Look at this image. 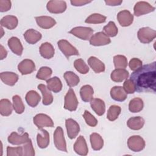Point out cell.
<instances>
[{
  "label": "cell",
  "instance_id": "obj_22",
  "mask_svg": "<svg viewBox=\"0 0 156 156\" xmlns=\"http://www.w3.org/2000/svg\"><path fill=\"white\" fill-rule=\"evenodd\" d=\"M39 50L40 55L46 59L51 58L54 55V48L53 46L48 42L42 43L40 46Z\"/></svg>",
  "mask_w": 156,
  "mask_h": 156
},
{
  "label": "cell",
  "instance_id": "obj_46",
  "mask_svg": "<svg viewBox=\"0 0 156 156\" xmlns=\"http://www.w3.org/2000/svg\"><path fill=\"white\" fill-rule=\"evenodd\" d=\"M7 156H22L23 155V147H7Z\"/></svg>",
  "mask_w": 156,
  "mask_h": 156
},
{
  "label": "cell",
  "instance_id": "obj_33",
  "mask_svg": "<svg viewBox=\"0 0 156 156\" xmlns=\"http://www.w3.org/2000/svg\"><path fill=\"white\" fill-rule=\"evenodd\" d=\"M94 93L93 88L89 85H85L81 87L80 90V95L83 101L87 102H90L93 99Z\"/></svg>",
  "mask_w": 156,
  "mask_h": 156
},
{
  "label": "cell",
  "instance_id": "obj_30",
  "mask_svg": "<svg viewBox=\"0 0 156 156\" xmlns=\"http://www.w3.org/2000/svg\"><path fill=\"white\" fill-rule=\"evenodd\" d=\"M25 99L26 102L29 106L32 107H35L40 101L41 97L37 91L34 90H30L27 93Z\"/></svg>",
  "mask_w": 156,
  "mask_h": 156
},
{
  "label": "cell",
  "instance_id": "obj_45",
  "mask_svg": "<svg viewBox=\"0 0 156 156\" xmlns=\"http://www.w3.org/2000/svg\"><path fill=\"white\" fill-rule=\"evenodd\" d=\"M23 155L24 156H34L35 155V150L34 149L32 141L30 139L23 146Z\"/></svg>",
  "mask_w": 156,
  "mask_h": 156
},
{
  "label": "cell",
  "instance_id": "obj_35",
  "mask_svg": "<svg viewBox=\"0 0 156 156\" xmlns=\"http://www.w3.org/2000/svg\"><path fill=\"white\" fill-rule=\"evenodd\" d=\"M143 101L140 98H135L132 99L129 104V110L132 113L140 112L143 110Z\"/></svg>",
  "mask_w": 156,
  "mask_h": 156
},
{
  "label": "cell",
  "instance_id": "obj_12",
  "mask_svg": "<svg viewBox=\"0 0 156 156\" xmlns=\"http://www.w3.org/2000/svg\"><path fill=\"white\" fill-rule=\"evenodd\" d=\"M65 126L67 130V135L70 139L75 138L80 132V127L78 123L71 118L66 119Z\"/></svg>",
  "mask_w": 156,
  "mask_h": 156
},
{
  "label": "cell",
  "instance_id": "obj_23",
  "mask_svg": "<svg viewBox=\"0 0 156 156\" xmlns=\"http://www.w3.org/2000/svg\"><path fill=\"white\" fill-rule=\"evenodd\" d=\"M88 64L96 73H99L105 71L104 63L96 57H90L88 59Z\"/></svg>",
  "mask_w": 156,
  "mask_h": 156
},
{
  "label": "cell",
  "instance_id": "obj_50",
  "mask_svg": "<svg viewBox=\"0 0 156 156\" xmlns=\"http://www.w3.org/2000/svg\"><path fill=\"white\" fill-rule=\"evenodd\" d=\"M91 1H85V0H71L70 1L71 4L74 6H82L87 4L90 3Z\"/></svg>",
  "mask_w": 156,
  "mask_h": 156
},
{
  "label": "cell",
  "instance_id": "obj_51",
  "mask_svg": "<svg viewBox=\"0 0 156 156\" xmlns=\"http://www.w3.org/2000/svg\"><path fill=\"white\" fill-rule=\"evenodd\" d=\"M105 2L107 5H110V6H116V5H120L122 2V1H118V0H107L105 1Z\"/></svg>",
  "mask_w": 156,
  "mask_h": 156
},
{
  "label": "cell",
  "instance_id": "obj_52",
  "mask_svg": "<svg viewBox=\"0 0 156 156\" xmlns=\"http://www.w3.org/2000/svg\"><path fill=\"white\" fill-rule=\"evenodd\" d=\"M7 55V52L5 49V48L3 47L2 45L0 46V58L1 60H3L4 58L6 57Z\"/></svg>",
  "mask_w": 156,
  "mask_h": 156
},
{
  "label": "cell",
  "instance_id": "obj_10",
  "mask_svg": "<svg viewBox=\"0 0 156 156\" xmlns=\"http://www.w3.org/2000/svg\"><path fill=\"white\" fill-rule=\"evenodd\" d=\"M110 38L103 32H99L93 35L90 39V44L95 46H104L110 43Z\"/></svg>",
  "mask_w": 156,
  "mask_h": 156
},
{
  "label": "cell",
  "instance_id": "obj_2",
  "mask_svg": "<svg viewBox=\"0 0 156 156\" xmlns=\"http://www.w3.org/2000/svg\"><path fill=\"white\" fill-rule=\"evenodd\" d=\"M54 142L55 147L61 151L67 152L66 143L64 137V133L62 128L57 127L54 133Z\"/></svg>",
  "mask_w": 156,
  "mask_h": 156
},
{
  "label": "cell",
  "instance_id": "obj_43",
  "mask_svg": "<svg viewBox=\"0 0 156 156\" xmlns=\"http://www.w3.org/2000/svg\"><path fill=\"white\" fill-rule=\"evenodd\" d=\"M74 66L80 74H85L89 71V67L82 58H78L74 62Z\"/></svg>",
  "mask_w": 156,
  "mask_h": 156
},
{
  "label": "cell",
  "instance_id": "obj_29",
  "mask_svg": "<svg viewBox=\"0 0 156 156\" xmlns=\"http://www.w3.org/2000/svg\"><path fill=\"white\" fill-rule=\"evenodd\" d=\"M47 87L54 93H58L62 90V83L60 79L57 77L49 78L46 80Z\"/></svg>",
  "mask_w": 156,
  "mask_h": 156
},
{
  "label": "cell",
  "instance_id": "obj_21",
  "mask_svg": "<svg viewBox=\"0 0 156 156\" xmlns=\"http://www.w3.org/2000/svg\"><path fill=\"white\" fill-rule=\"evenodd\" d=\"M90 105L93 110L99 116H102L105 112V105L101 99L93 98L90 101Z\"/></svg>",
  "mask_w": 156,
  "mask_h": 156
},
{
  "label": "cell",
  "instance_id": "obj_1",
  "mask_svg": "<svg viewBox=\"0 0 156 156\" xmlns=\"http://www.w3.org/2000/svg\"><path fill=\"white\" fill-rule=\"evenodd\" d=\"M155 62L142 66L133 71L130 80L133 82L137 92L155 93L156 71Z\"/></svg>",
  "mask_w": 156,
  "mask_h": 156
},
{
  "label": "cell",
  "instance_id": "obj_24",
  "mask_svg": "<svg viewBox=\"0 0 156 156\" xmlns=\"http://www.w3.org/2000/svg\"><path fill=\"white\" fill-rule=\"evenodd\" d=\"M18 18L13 15H7L1 20V27H5L8 29H14L18 25Z\"/></svg>",
  "mask_w": 156,
  "mask_h": 156
},
{
  "label": "cell",
  "instance_id": "obj_19",
  "mask_svg": "<svg viewBox=\"0 0 156 156\" xmlns=\"http://www.w3.org/2000/svg\"><path fill=\"white\" fill-rule=\"evenodd\" d=\"M41 34L38 31H37L33 29L27 30L24 34V37L26 41L31 44H35L41 38Z\"/></svg>",
  "mask_w": 156,
  "mask_h": 156
},
{
  "label": "cell",
  "instance_id": "obj_16",
  "mask_svg": "<svg viewBox=\"0 0 156 156\" xmlns=\"http://www.w3.org/2000/svg\"><path fill=\"white\" fill-rule=\"evenodd\" d=\"M8 141L13 145H20L25 144L27 143L30 138L27 133H24L21 135H18L16 132H12L8 137Z\"/></svg>",
  "mask_w": 156,
  "mask_h": 156
},
{
  "label": "cell",
  "instance_id": "obj_5",
  "mask_svg": "<svg viewBox=\"0 0 156 156\" xmlns=\"http://www.w3.org/2000/svg\"><path fill=\"white\" fill-rule=\"evenodd\" d=\"M78 105V101L74 90L69 88L65 96L64 108L69 111H75Z\"/></svg>",
  "mask_w": 156,
  "mask_h": 156
},
{
  "label": "cell",
  "instance_id": "obj_39",
  "mask_svg": "<svg viewBox=\"0 0 156 156\" xmlns=\"http://www.w3.org/2000/svg\"><path fill=\"white\" fill-rule=\"evenodd\" d=\"M105 20L106 16L99 13H93L88 16L85 22L88 24H100L104 23Z\"/></svg>",
  "mask_w": 156,
  "mask_h": 156
},
{
  "label": "cell",
  "instance_id": "obj_17",
  "mask_svg": "<svg viewBox=\"0 0 156 156\" xmlns=\"http://www.w3.org/2000/svg\"><path fill=\"white\" fill-rule=\"evenodd\" d=\"M36 22L39 27L43 29H48L52 27L56 24L55 20L48 16H40L35 17Z\"/></svg>",
  "mask_w": 156,
  "mask_h": 156
},
{
  "label": "cell",
  "instance_id": "obj_18",
  "mask_svg": "<svg viewBox=\"0 0 156 156\" xmlns=\"http://www.w3.org/2000/svg\"><path fill=\"white\" fill-rule=\"evenodd\" d=\"M110 96L113 100L122 102L126 100L127 95L123 87L120 86H115L110 90Z\"/></svg>",
  "mask_w": 156,
  "mask_h": 156
},
{
  "label": "cell",
  "instance_id": "obj_20",
  "mask_svg": "<svg viewBox=\"0 0 156 156\" xmlns=\"http://www.w3.org/2000/svg\"><path fill=\"white\" fill-rule=\"evenodd\" d=\"M8 46L11 51L17 55H21L23 51V47L20 40L15 37H12L8 40Z\"/></svg>",
  "mask_w": 156,
  "mask_h": 156
},
{
  "label": "cell",
  "instance_id": "obj_25",
  "mask_svg": "<svg viewBox=\"0 0 156 156\" xmlns=\"http://www.w3.org/2000/svg\"><path fill=\"white\" fill-rule=\"evenodd\" d=\"M1 80L6 85L13 86L18 80V76L13 72H2L0 74Z\"/></svg>",
  "mask_w": 156,
  "mask_h": 156
},
{
  "label": "cell",
  "instance_id": "obj_4",
  "mask_svg": "<svg viewBox=\"0 0 156 156\" xmlns=\"http://www.w3.org/2000/svg\"><path fill=\"white\" fill-rule=\"evenodd\" d=\"M57 44L60 50L67 58H68L71 55H79V52L77 49L66 40H59L57 42Z\"/></svg>",
  "mask_w": 156,
  "mask_h": 156
},
{
  "label": "cell",
  "instance_id": "obj_7",
  "mask_svg": "<svg viewBox=\"0 0 156 156\" xmlns=\"http://www.w3.org/2000/svg\"><path fill=\"white\" fill-rule=\"evenodd\" d=\"M128 147L133 152L141 151L145 147V141L139 135H133L129 138L127 140Z\"/></svg>",
  "mask_w": 156,
  "mask_h": 156
},
{
  "label": "cell",
  "instance_id": "obj_44",
  "mask_svg": "<svg viewBox=\"0 0 156 156\" xmlns=\"http://www.w3.org/2000/svg\"><path fill=\"white\" fill-rule=\"evenodd\" d=\"M83 118L85 119V121L86 123L88 126H90L91 127H95L97 125L98 120L88 111L85 110L84 113L83 115Z\"/></svg>",
  "mask_w": 156,
  "mask_h": 156
},
{
  "label": "cell",
  "instance_id": "obj_32",
  "mask_svg": "<svg viewBox=\"0 0 156 156\" xmlns=\"http://www.w3.org/2000/svg\"><path fill=\"white\" fill-rule=\"evenodd\" d=\"M90 140L91 145V147L94 151L101 150L104 146V140L102 136L97 133H93L90 135Z\"/></svg>",
  "mask_w": 156,
  "mask_h": 156
},
{
  "label": "cell",
  "instance_id": "obj_13",
  "mask_svg": "<svg viewBox=\"0 0 156 156\" xmlns=\"http://www.w3.org/2000/svg\"><path fill=\"white\" fill-rule=\"evenodd\" d=\"M117 19L121 26L127 27L133 23V15L129 10H124L118 13Z\"/></svg>",
  "mask_w": 156,
  "mask_h": 156
},
{
  "label": "cell",
  "instance_id": "obj_38",
  "mask_svg": "<svg viewBox=\"0 0 156 156\" xmlns=\"http://www.w3.org/2000/svg\"><path fill=\"white\" fill-rule=\"evenodd\" d=\"M13 107L15 112L18 114H21L24 112L25 107L21 98L18 95H15L12 98Z\"/></svg>",
  "mask_w": 156,
  "mask_h": 156
},
{
  "label": "cell",
  "instance_id": "obj_28",
  "mask_svg": "<svg viewBox=\"0 0 156 156\" xmlns=\"http://www.w3.org/2000/svg\"><path fill=\"white\" fill-rule=\"evenodd\" d=\"M38 90H40L43 95V104L44 105H49L53 101V96L50 90L44 84H39L38 85Z\"/></svg>",
  "mask_w": 156,
  "mask_h": 156
},
{
  "label": "cell",
  "instance_id": "obj_31",
  "mask_svg": "<svg viewBox=\"0 0 156 156\" xmlns=\"http://www.w3.org/2000/svg\"><path fill=\"white\" fill-rule=\"evenodd\" d=\"M144 124V119L141 116H135L129 118L127 122V125L132 130H138L141 129Z\"/></svg>",
  "mask_w": 156,
  "mask_h": 156
},
{
  "label": "cell",
  "instance_id": "obj_40",
  "mask_svg": "<svg viewBox=\"0 0 156 156\" xmlns=\"http://www.w3.org/2000/svg\"><path fill=\"white\" fill-rule=\"evenodd\" d=\"M103 31L106 35L111 37H115L118 32V28L113 21H110L107 25L105 26L103 28Z\"/></svg>",
  "mask_w": 156,
  "mask_h": 156
},
{
  "label": "cell",
  "instance_id": "obj_41",
  "mask_svg": "<svg viewBox=\"0 0 156 156\" xmlns=\"http://www.w3.org/2000/svg\"><path fill=\"white\" fill-rule=\"evenodd\" d=\"M113 63L116 69H125L127 66V59L122 55H117L113 57Z\"/></svg>",
  "mask_w": 156,
  "mask_h": 156
},
{
  "label": "cell",
  "instance_id": "obj_11",
  "mask_svg": "<svg viewBox=\"0 0 156 156\" xmlns=\"http://www.w3.org/2000/svg\"><path fill=\"white\" fill-rule=\"evenodd\" d=\"M48 10L52 13H61L66 9V4L64 1H49L46 5Z\"/></svg>",
  "mask_w": 156,
  "mask_h": 156
},
{
  "label": "cell",
  "instance_id": "obj_53",
  "mask_svg": "<svg viewBox=\"0 0 156 156\" xmlns=\"http://www.w3.org/2000/svg\"><path fill=\"white\" fill-rule=\"evenodd\" d=\"M1 37H2L4 35V32H3V29H2V27H1Z\"/></svg>",
  "mask_w": 156,
  "mask_h": 156
},
{
  "label": "cell",
  "instance_id": "obj_15",
  "mask_svg": "<svg viewBox=\"0 0 156 156\" xmlns=\"http://www.w3.org/2000/svg\"><path fill=\"white\" fill-rule=\"evenodd\" d=\"M74 150L75 152L80 155H87L88 152V146L84 137L79 136L74 144Z\"/></svg>",
  "mask_w": 156,
  "mask_h": 156
},
{
  "label": "cell",
  "instance_id": "obj_42",
  "mask_svg": "<svg viewBox=\"0 0 156 156\" xmlns=\"http://www.w3.org/2000/svg\"><path fill=\"white\" fill-rule=\"evenodd\" d=\"M52 71L51 68L48 66H42L38 70L36 77L38 79L43 80H47L49 79L52 75Z\"/></svg>",
  "mask_w": 156,
  "mask_h": 156
},
{
  "label": "cell",
  "instance_id": "obj_9",
  "mask_svg": "<svg viewBox=\"0 0 156 156\" xmlns=\"http://www.w3.org/2000/svg\"><path fill=\"white\" fill-rule=\"evenodd\" d=\"M155 10V7L145 1H139L136 2L133 7L134 15L140 16Z\"/></svg>",
  "mask_w": 156,
  "mask_h": 156
},
{
  "label": "cell",
  "instance_id": "obj_37",
  "mask_svg": "<svg viewBox=\"0 0 156 156\" xmlns=\"http://www.w3.org/2000/svg\"><path fill=\"white\" fill-rule=\"evenodd\" d=\"M121 109L119 106L116 105H111L107 111V119L110 121H113L116 120L118 118L119 114L121 113Z\"/></svg>",
  "mask_w": 156,
  "mask_h": 156
},
{
  "label": "cell",
  "instance_id": "obj_26",
  "mask_svg": "<svg viewBox=\"0 0 156 156\" xmlns=\"http://www.w3.org/2000/svg\"><path fill=\"white\" fill-rule=\"evenodd\" d=\"M129 73L125 69H115L110 75L111 79L115 82H121L128 78Z\"/></svg>",
  "mask_w": 156,
  "mask_h": 156
},
{
  "label": "cell",
  "instance_id": "obj_48",
  "mask_svg": "<svg viewBox=\"0 0 156 156\" xmlns=\"http://www.w3.org/2000/svg\"><path fill=\"white\" fill-rule=\"evenodd\" d=\"M129 66L131 70L135 71L142 66V61L138 58H133L130 60Z\"/></svg>",
  "mask_w": 156,
  "mask_h": 156
},
{
  "label": "cell",
  "instance_id": "obj_3",
  "mask_svg": "<svg viewBox=\"0 0 156 156\" xmlns=\"http://www.w3.org/2000/svg\"><path fill=\"white\" fill-rule=\"evenodd\" d=\"M137 36L140 42L149 43L155 38L156 31L149 27H142L138 30Z\"/></svg>",
  "mask_w": 156,
  "mask_h": 156
},
{
  "label": "cell",
  "instance_id": "obj_27",
  "mask_svg": "<svg viewBox=\"0 0 156 156\" xmlns=\"http://www.w3.org/2000/svg\"><path fill=\"white\" fill-rule=\"evenodd\" d=\"M37 141L40 148L44 149L48 146L49 144V134L47 130L41 129L40 133L37 134Z\"/></svg>",
  "mask_w": 156,
  "mask_h": 156
},
{
  "label": "cell",
  "instance_id": "obj_47",
  "mask_svg": "<svg viewBox=\"0 0 156 156\" xmlns=\"http://www.w3.org/2000/svg\"><path fill=\"white\" fill-rule=\"evenodd\" d=\"M123 88L127 94H132L135 91V85L130 79L125 80L123 83Z\"/></svg>",
  "mask_w": 156,
  "mask_h": 156
},
{
  "label": "cell",
  "instance_id": "obj_6",
  "mask_svg": "<svg viewBox=\"0 0 156 156\" xmlns=\"http://www.w3.org/2000/svg\"><path fill=\"white\" fill-rule=\"evenodd\" d=\"M34 123L39 129H42L43 127H54V122L52 119L47 115L39 113L35 115L33 119Z\"/></svg>",
  "mask_w": 156,
  "mask_h": 156
},
{
  "label": "cell",
  "instance_id": "obj_14",
  "mask_svg": "<svg viewBox=\"0 0 156 156\" xmlns=\"http://www.w3.org/2000/svg\"><path fill=\"white\" fill-rule=\"evenodd\" d=\"M18 69L22 75H26L35 70V65L32 60L24 59L18 64Z\"/></svg>",
  "mask_w": 156,
  "mask_h": 156
},
{
  "label": "cell",
  "instance_id": "obj_34",
  "mask_svg": "<svg viewBox=\"0 0 156 156\" xmlns=\"http://www.w3.org/2000/svg\"><path fill=\"white\" fill-rule=\"evenodd\" d=\"M13 106L10 101L7 99H2L0 101V113L2 116H7L11 115Z\"/></svg>",
  "mask_w": 156,
  "mask_h": 156
},
{
  "label": "cell",
  "instance_id": "obj_8",
  "mask_svg": "<svg viewBox=\"0 0 156 156\" xmlns=\"http://www.w3.org/2000/svg\"><path fill=\"white\" fill-rule=\"evenodd\" d=\"M70 34L83 40H90L93 35V30L88 27H76L72 29L69 32Z\"/></svg>",
  "mask_w": 156,
  "mask_h": 156
},
{
  "label": "cell",
  "instance_id": "obj_49",
  "mask_svg": "<svg viewBox=\"0 0 156 156\" xmlns=\"http://www.w3.org/2000/svg\"><path fill=\"white\" fill-rule=\"evenodd\" d=\"M12 3L10 1L0 0V11L1 12H7L10 9Z\"/></svg>",
  "mask_w": 156,
  "mask_h": 156
},
{
  "label": "cell",
  "instance_id": "obj_36",
  "mask_svg": "<svg viewBox=\"0 0 156 156\" xmlns=\"http://www.w3.org/2000/svg\"><path fill=\"white\" fill-rule=\"evenodd\" d=\"M64 78L69 87L76 86L80 81L79 77L72 71H66L64 73Z\"/></svg>",
  "mask_w": 156,
  "mask_h": 156
}]
</instances>
